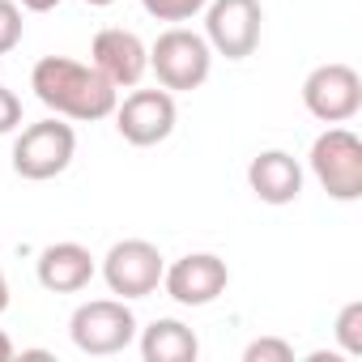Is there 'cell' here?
Masks as SVG:
<instances>
[{"instance_id": "obj_1", "label": "cell", "mask_w": 362, "mask_h": 362, "mask_svg": "<svg viewBox=\"0 0 362 362\" xmlns=\"http://www.w3.org/2000/svg\"><path fill=\"white\" fill-rule=\"evenodd\" d=\"M30 90L47 111H56L64 119H77V124L107 119L119 103V90L94 64L69 60V56H43L30 69Z\"/></svg>"}, {"instance_id": "obj_2", "label": "cell", "mask_w": 362, "mask_h": 362, "mask_svg": "<svg viewBox=\"0 0 362 362\" xmlns=\"http://www.w3.org/2000/svg\"><path fill=\"white\" fill-rule=\"evenodd\" d=\"M149 69L158 77L162 90L170 94H188L201 90L214 73V47L205 43V35L188 30V26H170L153 39L149 47Z\"/></svg>"}, {"instance_id": "obj_3", "label": "cell", "mask_w": 362, "mask_h": 362, "mask_svg": "<svg viewBox=\"0 0 362 362\" xmlns=\"http://www.w3.org/2000/svg\"><path fill=\"white\" fill-rule=\"evenodd\" d=\"M69 337L81 354L90 358H107V354H124L136 341V315L128 307V298H90L73 311L69 320Z\"/></svg>"}, {"instance_id": "obj_4", "label": "cell", "mask_w": 362, "mask_h": 362, "mask_svg": "<svg viewBox=\"0 0 362 362\" xmlns=\"http://www.w3.org/2000/svg\"><path fill=\"white\" fill-rule=\"evenodd\" d=\"M311 175L315 184L332 197V201H358L362 197V141L349 132V128H324L315 141H311Z\"/></svg>"}, {"instance_id": "obj_5", "label": "cell", "mask_w": 362, "mask_h": 362, "mask_svg": "<svg viewBox=\"0 0 362 362\" xmlns=\"http://www.w3.org/2000/svg\"><path fill=\"white\" fill-rule=\"evenodd\" d=\"M73 153H77L73 124L52 115V119H39V124L18 132V141H13V170L22 179H30V184H43V179H56V175H64L73 166Z\"/></svg>"}, {"instance_id": "obj_6", "label": "cell", "mask_w": 362, "mask_h": 362, "mask_svg": "<svg viewBox=\"0 0 362 362\" xmlns=\"http://www.w3.org/2000/svg\"><path fill=\"white\" fill-rule=\"evenodd\" d=\"M260 0H209L205 5V43L214 47V56L247 60L260 47Z\"/></svg>"}, {"instance_id": "obj_7", "label": "cell", "mask_w": 362, "mask_h": 362, "mask_svg": "<svg viewBox=\"0 0 362 362\" xmlns=\"http://www.w3.org/2000/svg\"><path fill=\"white\" fill-rule=\"evenodd\" d=\"M166 260L149 239H119L103 256V281L119 298H149L162 286Z\"/></svg>"}, {"instance_id": "obj_8", "label": "cell", "mask_w": 362, "mask_h": 362, "mask_svg": "<svg viewBox=\"0 0 362 362\" xmlns=\"http://www.w3.org/2000/svg\"><path fill=\"white\" fill-rule=\"evenodd\" d=\"M303 107L320 124H349L362 111V77L349 64H320L303 81Z\"/></svg>"}, {"instance_id": "obj_9", "label": "cell", "mask_w": 362, "mask_h": 362, "mask_svg": "<svg viewBox=\"0 0 362 362\" xmlns=\"http://www.w3.org/2000/svg\"><path fill=\"white\" fill-rule=\"evenodd\" d=\"M111 115H115L119 136H124L128 145H136V149L162 145V141L175 132V119H179L170 90H136V86H132V94H128L124 103H115Z\"/></svg>"}, {"instance_id": "obj_10", "label": "cell", "mask_w": 362, "mask_h": 362, "mask_svg": "<svg viewBox=\"0 0 362 362\" xmlns=\"http://www.w3.org/2000/svg\"><path fill=\"white\" fill-rule=\"evenodd\" d=\"M226 286H230V269L214 252H188L162 273V290L179 307H209L226 294Z\"/></svg>"}, {"instance_id": "obj_11", "label": "cell", "mask_w": 362, "mask_h": 362, "mask_svg": "<svg viewBox=\"0 0 362 362\" xmlns=\"http://www.w3.org/2000/svg\"><path fill=\"white\" fill-rule=\"evenodd\" d=\"M90 64L115 86V90H132L141 86V77L149 73V47L141 43V35L124 30V26H107L94 35V47H90Z\"/></svg>"}, {"instance_id": "obj_12", "label": "cell", "mask_w": 362, "mask_h": 362, "mask_svg": "<svg viewBox=\"0 0 362 362\" xmlns=\"http://www.w3.org/2000/svg\"><path fill=\"white\" fill-rule=\"evenodd\" d=\"M247 188L264 205H294L303 197V166L286 149H264L247 166Z\"/></svg>"}, {"instance_id": "obj_13", "label": "cell", "mask_w": 362, "mask_h": 362, "mask_svg": "<svg viewBox=\"0 0 362 362\" xmlns=\"http://www.w3.org/2000/svg\"><path fill=\"white\" fill-rule=\"evenodd\" d=\"M35 273H39V286L43 290H52V294H77V290H86L94 281L98 264H94L90 247L64 239V243H52V247L39 252Z\"/></svg>"}, {"instance_id": "obj_14", "label": "cell", "mask_w": 362, "mask_h": 362, "mask_svg": "<svg viewBox=\"0 0 362 362\" xmlns=\"http://www.w3.org/2000/svg\"><path fill=\"white\" fill-rule=\"evenodd\" d=\"M197 354H201V341L184 320H153L141 332V358L145 362H192Z\"/></svg>"}, {"instance_id": "obj_15", "label": "cell", "mask_w": 362, "mask_h": 362, "mask_svg": "<svg viewBox=\"0 0 362 362\" xmlns=\"http://www.w3.org/2000/svg\"><path fill=\"white\" fill-rule=\"evenodd\" d=\"M332 332H337V345H341L349 358H362V303H358V298L341 307Z\"/></svg>"}, {"instance_id": "obj_16", "label": "cell", "mask_w": 362, "mask_h": 362, "mask_svg": "<svg viewBox=\"0 0 362 362\" xmlns=\"http://www.w3.org/2000/svg\"><path fill=\"white\" fill-rule=\"evenodd\" d=\"M141 5H145V13H149V18L179 26V22H192L197 13H205L209 0H141Z\"/></svg>"}, {"instance_id": "obj_17", "label": "cell", "mask_w": 362, "mask_h": 362, "mask_svg": "<svg viewBox=\"0 0 362 362\" xmlns=\"http://www.w3.org/2000/svg\"><path fill=\"white\" fill-rule=\"evenodd\" d=\"M22 30H26L22 5H18V0H0V56H9L22 43Z\"/></svg>"}, {"instance_id": "obj_18", "label": "cell", "mask_w": 362, "mask_h": 362, "mask_svg": "<svg viewBox=\"0 0 362 362\" xmlns=\"http://www.w3.org/2000/svg\"><path fill=\"white\" fill-rule=\"evenodd\" d=\"M243 362H294V349L281 337H256L243 349Z\"/></svg>"}, {"instance_id": "obj_19", "label": "cell", "mask_w": 362, "mask_h": 362, "mask_svg": "<svg viewBox=\"0 0 362 362\" xmlns=\"http://www.w3.org/2000/svg\"><path fill=\"white\" fill-rule=\"evenodd\" d=\"M22 124V98L13 94V90H5V86H0V136H5V132H13Z\"/></svg>"}, {"instance_id": "obj_20", "label": "cell", "mask_w": 362, "mask_h": 362, "mask_svg": "<svg viewBox=\"0 0 362 362\" xmlns=\"http://www.w3.org/2000/svg\"><path fill=\"white\" fill-rule=\"evenodd\" d=\"M18 5H22V9H30V13H52L60 0H18Z\"/></svg>"}, {"instance_id": "obj_21", "label": "cell", "mask_w": 362, "mask_h": 362, "mask_svg": "<svg viewBox=\"0 0 362 362\" xmlns=\"http://www.w3.org/2000/svg\"><path fill=\"white\" fill-rule=\"evenodd\" d=\"M9 311V277H5V269H0V315Z\"/></svg>"}, {"instance_id": "obj_22", "label": "cell", "mask_w": 362, "mask_h": 362, "mask_svg": "<svg viewBox=\"0 0 362 362\" xmlns=\"http://www.w3.org/2000/svg\"><path fill=\"white\" fill-rule=\"evenodd\" d=\"M13 358V341H9V332L0 328V362H9Z\"/></svg>"}, {"instance_id": "obj_23", "label": "cell", "mask_w": 362, "mask_h": 362, "mask_svg": "<svg viewBox=\"0 0 362 362\" xmlns=\"http://www.w3.org/2000/svg\"><path fill=\"white\" fill-rule=\"evenodd\" d=\"M90 9H107V5H115V0H86Z\"/></svg>"}]
</instances>
